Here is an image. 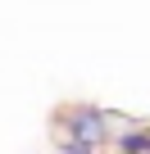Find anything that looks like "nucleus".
Wrapping results in <instances>:
<instances>
[{
	"label": "nucleus",
	"instance_id": "1",
	"mask_svg": "<svg viewBox=\"0 0 150 154\" xmlns=\"http://www.w3.org/2000/svg\"><path fill=\"white\" fill-rule=\"evenodd\" d=\"M64 149H73V154H87V149H100L105 145V136H109V122H105V113L100 109H91V104H78V109H64Z\"/></svg>",
	"mask_w": 150,
	"mask_h": 154
},
{
	"label": "nucleus",
	"instance_id": "2",
	"mask_svg": "<svg viewBox=\"0 0 150 154\" xmlns=\"http://www.w3.org/2000/svg\"><path fill=\"white\" fill-rule=\"evenodd\" d=\"M118 149H150V131H127V136H118Z\"/></svg>",
	"mask_w": 150,
	"mask_h": 154
}]
</instances>
